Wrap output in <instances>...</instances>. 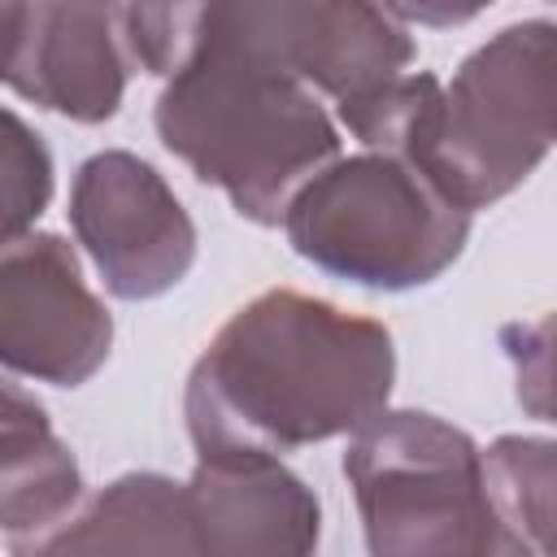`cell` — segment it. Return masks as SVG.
<instances>
[{
  "instance_id": "obj_12",
  "label": "cell",
  "mask_w": 557,
  "mask_h": 557,
  "mask_svg": "<svg viewBox=\"0 0 557 557\" xmlns=\"http://www.w3.org/2000/svg\"><path fill=\"white\" fill-rule=\"evenodd\" d=\"M30 553H196L187 492L165 474H122L74 522L44 535Z\"/></svg>"
},
{
  "instance_id": "obj_14",
  "label": "cell",
  "mask_w": 557,
  "mask_h": 557,
  "mask_svg": "<svg viewBox=\"0 0 557 557\" xmlns=\"http://www.w3.org/2000/svg\"><path fill=\"white\" fill-rule=\"evenodd\" d=\"M0 183H4V213L0 231L4 239H17L35 226L52 196V161L39 135L9 109L4 113V139H0Z\"/></svg>"
},
{
  "instance_id": "obj_16",
  "label": "cell",
  "mask_w": 557,
  "mask_h": 557,
  "mask_svg": "<svg viewBox=\"0 0 557 557\" xmlns=\"http://www.w3.org/2000/svg\"><path fill=\"white\" fill-rule=\"evenodd\" d=\"M400 22H418V26H461L470 17H479L492 0H383Z\"/></svg>"
},
{
  "instance_id": "obj_3",
  "label": "cell",
  "mask_w": 557,
  "mask_h": 557,
  "mask_svg": "<svg viewBox=\"0 0 557 557\" xmlns=\"http://www.w3.org/2000/svg\"><path fill=\"white\" fill-rule=\"evenodd\" d=\"M557 148V22H518L479 44L387 148L448 200L483 209Z\"/></svg>"
},
{
  "instance_id": "obj_5",
  "label": "cell",
  "mask_w": 557,
  "mask_h": 557,
  "mask_svg": "<svg viewBox=\"0 0 557 557\" xmlns=\"http://www.w3.org/2000/svg\"><path fill=\"white\" fill-rule=\"evenodd\" d=\"M366 544L379 557L513 553L492 509L483 448L422 409H379L344 453Z\"/></svg>"
},
{
  "instance_id": "obj_1",
  "label": "cell",
  "mask_w": 557,
  "mask_h": 557,
  "mask_svg": "<svg viewBox=\"0 0 557 557\" xmlns=\"http://www.w3.org/2000/svg\"><path fill=\"white\" fill-rule=\"evenodd\" d=\"M392 335L331 300L287 287L252 296L209 339L187 374V435L196 453L283 457L352 435L387 405Z\"/></svg>"
},
{
  "instance_id": "obj_6",
  "label": "cell",
  "mask_w": 557,
  "mask_h": 557,
  "mask_svg": "<svg viewBox=\"0 0 557 557\" xmlns=\"http://www.w3.org/2000/svg\"><path fill=\"white\" fill-rule=\"evenodd\" d=\"M70 226L122 300L170 292L196 261V226L165 178L135 152H96L78 165Z\"/></svg>"
},
{
  "instance_id": "obj_15",
  "label": "cell",
  "mask_w": 557,
  "mask_h": 557,
  "mask_svg": "<svg viewBox=\"0 0 557 557\" xmlns=\"http://www.w3.org/2000/svg\"><path fill=\"white\" fill-rule=\"evenodd\" d=\"M500 348L513 366L518 405L540 422H557V309L535 322H509Z\"/></svg>"
},
{
  "instance_id": "obj_13",
  "label": "cell",
  "mask_w": 557,
  "mask_h": 557,
  "mask_svg": "<svg viewBox=\"0 0 557 557\" xmlns=\"http://www.w3.org/2000/svg\"><path fill=\"white\" fill-rule=\"evenodd\" d=\"M483 479L509 548L557 557V440L500 435L483 453Z\"/></svg>"
},
{
  "instance_id": "obj_9",
  "label": "cell",
  "mask_w": 557,
  "mask_h": 557,
  "mask_svg": "<svg viewBox=\"0 0 557 557\" xmlns=\"http://www.w3.org/2000/svg\"><path fill=\"white\" fill-rule=\"evenodd\" d=\"M196 553L296 557L318 544V496L261 453H196L183 483Z\"/></svg>"
},
{
  "instance_id": "obj_4",
  "label": "cell",
  "mask_w": 557,
  "mask_h": 557,
  "mask_svg": "<svg viewBox=\"0 0 557 557\" xmlns=\"http://www.w3.org/2000/svg\"><path fill=\"white\" fill-rule=\"evenodd\" d=\"M283 231L318 270L357 287L405 292L440 278L466 248L470 209L396 152L335 157L287 205Z\"/></svg>"
},
{
  "instance_id": "obj_7",
  "label": "cell",
  "mask_w": 557,
  "mask_h": 557,
  "mask_svg": "<svg viewBox=\"0 0 557 557\" xmlns=\"http://www.w3.org/2000/svg\"><path fill=\"white\" fill-rule=\"evenodd\" d=\"M113 322L87 292L61 235L4 239L0 257V357L13 374L78 387L109 357Z\"/></svg>"
},
{
  "instance_id": "obj_8",
  "label": "cell",
  "mask_w": 557,
  "mask_h": 557,
  "mask_svg": "<svg viewBox=\"0 0 557 557\" xmlns=\"http://www.w3.org/2000/svg\"><path fill=\"white\" fill-rule=\"evenodd\" d=\"M117 0H4V83L70 122H109L126 91Z\"/></svg>"
},
{
  "instance_id": "obj_10",
  "label": "cell",
  "mask_w": 557,
  "mask_h": 557,
  "mask_svg": "<svg viewBox=\"0 0 557 557\" xmlns=\"http://www.w3.org/2000/svg\"><path fill=\"white\" fill-rule=\"evenodd\" d=\"M78 492L83 479L70 448L52 435L44 409L9 383L0 405V527L13 548L30 553L44 535H52Z\"/></svg>"
},
{
  "instance_id": "obj_11",
  "label": "cell",
  "mask_w": 557,
  "mask_h": 557,
  "mask_svg": "<svg viewBox=\"0 0 557 557\" xmlns=\"http://www.w3.org/2000/svg\"><path fill=\"white\" fill-rule=\"evenodd\" d=\"M413 61L405 22L383 0H313L300 39V78L313 91L357 100Z\"/></svg>"
},
{
  "instance_id": "obj_2",
  "label": "cell",
  "mask_w": 557,
  "mask_h": 557,
  "mask_svg": "<svg viewBox=\"0 0 557 557\" xmlns=\"http://www.w3.org/2000/svg\"><path fill=\"white\" fill-rule=\"evenodd\" d=\"M161 144L248 222H283L292 196L339 157L313 87L283 61L209 39L157 96Z\"/></svg>"
}]
</instances>
